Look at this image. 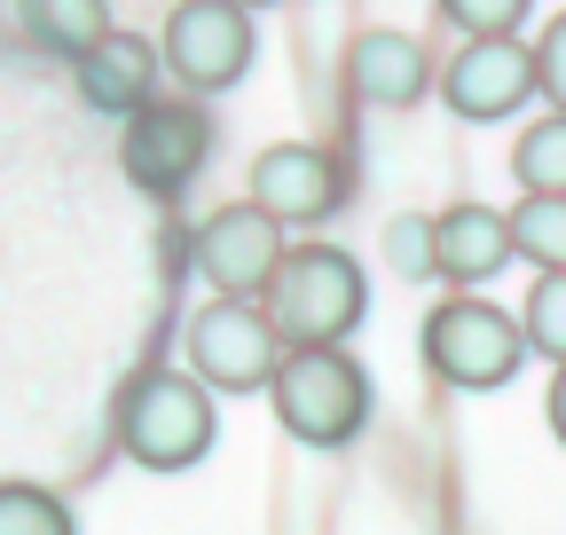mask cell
<instances>
[{
  "label": "cell",
  "mask_w": 566,
  "mask_h": 535,
  "mask_svg": "<svg viewBox=\"0 0 566 535\" xmlns=\"http://www.w3.org/2000/svg\"><path fill=\"white\" fill-rule=\"evenodd\" d=\"M118 449L142 473H189L212 449V386L181 370H142L118 394Z\"/></svg>",
  "instance_id": "3957f363"
},
{
  "label": "cell",
  "mask_w": 566,
  "mask_h": 535,
  "mask_svg": "<svg viewBox=\"0 0 566 535\" xmlns=\"http://www.w3.org/2000/svg\"><path fill=\"white\" fill-rule=\"evenodd\" d=\"M237 9H252V17H260V9H275V0H237Z\"/></svg>",
  "instance_id": "603a6c76"
},
{
  "label": "cell",
  "mask_w": 566,
  "mask_h": 535,
  "mask_svg": "<svg viewBox=\"0 0 566 535\" xmlns=\"http://www.w3.org/2000/svg\"><path fill=\"white\" fill-rule=\"evenodd\" d=\"M166 72L197 95H221L244 80V63H252V9H237V0H174V17H166Z\"/></svg>",
  "instance_id": "52a82bcc"
},
{
  "label": "cell",
  "mask_w": 566,
  "mask_h": 535,
  "mask_svg": "<svg viewBox=\"0 0 566 535\" xmlns=\"http://www.w3.org/2000/svg\"><path fill=\"white\" fill-rule=\"evenodd\" d=\"M512 252L535 260L543 276H566V197H527V206H512Z\"/></svg>",
  "instance_id": "2e32d148"
},
{
  "label": "cell",
  "mask_w": 566,
  "mask_h": 535,
  "mask_svg": "<svg viewBox=\"0 0 566 535\" xmlns=\"http://www.w3.org/2000/svg\"><path fill=\"white\" fill-rule=\"evenodd\" d=\"M441 17L457 32H472V40H495V32H520L527 0H441Z\"/></svg>",
  "instance_id": "d6986e66"
},
{
  "label": "cell",
  "mask_w": 566,
  "mask_h": 535,
  "mask_svg": "<svg viewBox=\"0 0 566 535\" xmlns=\"http://www.w3.org/2000/svg\"><path fill=\"white\" fill-rule=\"evenodd\" d=\"M338 158L315 150V143H275L252 158V206L275 213V221H323L338 213Z\"/></svg>",
  "instance_id": "30bf717a"
},
{
  "label": "cell",
  "mask_w": 566,
  "mask_h": 535,
  "mask_svg": "<svg viewBox=\"0 0 566 535\" xmlns=\"http://www.w3.org/2000/svg\"><path fill=\"white\" fill-rule=\"evenodd\" d=\"M535 95H551V111H566V17H551L535 40Z\"/></svg>",
  "instance_id": "44dd1931"
},
{
  "label": "cell",
  "mask_w": 566,
  "mask_h": 535,
  "mask_svg": "<svg viewBox=\"0 0 566 535\" xmlns=\"http://www.w3.org/2000/svg\"><path fill=\"white\" fill-rule=\"evenodd\" d=\"M386 260L401 268V276H433V221H424V213L386 221Z\"/></svg>",
  "instance_id": "ffe728a7"
},
{
  "label": "cell",
  "mask_w": 566,
  "mask_h": 535,
  "mask_svg": "<svg viewBox=\"0 0 566 535\" xmlns=\"http://www.w3.org/2000/svg\"><path fill=\"white\" fill-rule=\"evenodd\" d=\"M520 331H527V347L566 363V276H535L527 307H520Z\"/></svg>",
  "instance_id": "ac0fdd59"
},
{
  "label": "cell",
  "mask_w": 566,
  "mask_h": 535,
  "mask_svg": "<svg viewBox=\"0 0 566 535\" xmlns=\"http://www.w3.org/2000/svg\"><path fill=\"white\" fill-rule=\"evenodd\" d=\"M268 401L292 441L307 449H346L354 433L370 426V370L354 363L346 347H283Z\"/></svg>",
  "instance_id": "6da1fadb"
},
{
  "label": "cell",
  "mask_w": 566,
  "mask_h": 535,
  "mask_svg": "<svg viewBox=\"0 0 566 535\" xmlns=\"http://www.w3.org/2000/svg\"><path fill=\"white\" fill-rule=\"evenodd\" d=\"M158 48L142 40V32H103L80 63H71V72H80V95H87V111H111V118H134L142 103L158 95Z\"/></svg>",
  "instance_id": "7c38bea8"
},
{
  "label": "cell",
  "mask_w": 566,
  "mask_h": 535,
  "mask_svg": "<svg viewBox=\"0 0 566 535\" xmlns=\"http://www.w3.org/2000/svg\"><path fill=\"white\" fill-rule=\"evenodd\" d=\"M283 363V331L268 323L260 300H212L189 323V378L212 394H260Z\"/></svg>",
  "instance_id": "5b68a950"
},
{
  "label": "cell",
  "mask_w": 566,
  "mask_h": 535,
  "mask_svg": "<svg viewBox=\"0 0 566 535\" xmlns=\"http://www.w3.org/2000/svg\"><path fill=\"white\" fill-rule=\"evenodd\" d=\"M0 535H80L71 504L48 496L40 481H0Z\"/></svg>",
  "instance_id": "e0dca14e"
},
{
  "label": "cell",
  "mask_w": 566,
  "mask_h": 535,
  "mask_svg": "<svg viewBox=\"0 0 566 535\" xmlns=\"http://www.w3.org/2000/svg\"><path fill=\"white\" fill-rule=\"evenodd\" d=\"M346 80H354V95L378 103V111H409V103H424V87H433V63H424L417 32L370 24L363 40L346 48Z\"/></svg>",
  "instance_id": "8fae6325"
},
{
  "label": "cell",
  "mask_w": 566,
  "mask_h": 535,
  "mask_svg": "<svg viewBox=\"0 0 566 535\" xmlns=\"http://www.w3.org/2000/svg\"><path fill=\"white\" fill-rule=\"evenodd\" d=\"M212 158V118L197 103H174V95H150L134 118H126V143H118V166L142 197H181L197 181V166Z\"/></svg>",
  "instance_id": "8992f818"
},
{
  "label": "cell",
  "mask_w": 566,
  "mask_h": 535,
  "mask_svg": "<svg viewBox=\"0 0 566 535\" xmlns=\"http://www.w3.org/2000/svg\"><path fill=\"white\" fill-rule=\"evenodd\" d=\"M512 181L527 197H566V111L535 118L520 143H512Z\"/></svg>",
  "instance_id": "9a60e30c"
},
{
  "label": "cell",
  "mask_w": 566,
  "mask_h": 535,
  "mask_svg": "<svg viewBox=\"0 0 566 535\" xmlns=\"http://www.w3.org/2000/svg\"><path fill=\"white\" fill-rule=\"evenodd\" d=\"M17 24H24L32 48L80 63V55L111 32V0H17Z\"/></svg>",
  "instance_id": "5bb4252c"
},
{
  "label": "cell",
  "mask_w": 566,
  "mask_h": 535,
  "mask_svg": "<svg viewBox=\"0 0 566 535\" xmlns=\"http://www.w3.org/2000/svg\"><path fill=\"white\" fill-rule=\"evenodd\" d=\"M512 268V213L495 206H449L433 213V276L449 284H488Z\"/></svg>",
  "instance_id": "4fadbf2b"
},
{
  "label": "cell",
  "mask_w": 566,
  "mask_h": 535,
  "mask_svg": "<svg viewBox=\"0 0 566 535\" xmlns=\"http://www.w3.org/2000/svg\"><path fill=\"white\" fill-rule=\"evenodd\" d=\"M543 410H551V433L566 441V363H558V378H551V401H543Z\"/></svg>",
  "instance_id": "7402d4cb"
},
{
  "label": "cell",
  "mask_w": 566,
  "mask_h": 535,
  "mask_svg": "<svg viewBox=\"0 0 566 535\" xmlns=\"http://www.w3.org/2000/svg\"><path fill=\"white\" fill-rule=\"evenodd\" d=\"M527 363V331L520 315L488 307V300H441L433 315H424V370H433L441 386L457 394H488V386H512Z\"/></svg>",
  "instance_id": "277c9868"
},
{
  "label": "cell",
  "mask_w": 566,
  "mask_h": 535,
  "mask_svg": "<svg viewBox=\"0 0 566 535\" xmlns=\"http://www.w3.org/2000/svg\"><path fill=\"white\" fill-rule=\"evenodd\" d=\"M260 307L283 331V347H338L346 331L363 323L370 284H363V268H354L338 244H300V252L275 260Z\"/></svg>",
  "instance_id": "7a4b0ae2"
},
{
  "label": "cell",
  "mask_w": 566,
  "mask_h": 535,
  "mask_svg": "<svg viewBox=\"0 0 566 535\" xmlns=\"http://www.w3.org/2000/svg\"><path fill=\"white\" fill-rule=\"evenodd\" d=\"M441 95H449V111H457V118H472V126L512 118V111L535 95V48H520V32L464 40V55L441 72Z\"/></svg>",
  "instance_id": "9c48e42d"
},
{
  "label": "cell",
  "mask_w": 566,
  "mask_h": 535,
  "mask_svg": "<svg viewBox=\"0 0 566 535\" xmlns=\"http://www.w3.org/2000/svg\"><path fill=\"white\" fill-rule=\"evenodd\" d=\"M189 260H197V276L221 300H260L268 276H275V260H283V221L260 213L252 197H244V206H221V213L197 221Z\"/></svg>",
  "instance_id": "ba28073f"
}]
</instances>
